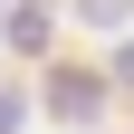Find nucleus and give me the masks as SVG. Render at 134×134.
Listing matches in <instances>:
<instances>
[{
	"label": "nucleus",
	"instance_id": "nucleus-1",
	"mask_svg": "<svg viewBox=\"0 0 134 134\" xmlns=\"http://www.w3.org/2000/svg\"><path fill=\"white\" fill-rule=\"evenodd\" d=\"M48 115L86 134L96 115H105V77H77V67H48Z\"/></svg>",
	"mask_w": 134,
	"mask_h": 134
},
{
	"label": "nucleus",
	"instance_id": "nucleus-2",
	"mask_svg": "<svg viewBox=\"0 0 134 134\" xmlns=\"http://www.w3.org/2000/svg\"><path fill=\"white\" fill-rule=\"evenodd\" d=\"M10 48H48V10H29V0H10Z\"/></svg>",
	"mask_w": 134,
	"mask_h": 134
},
{
	"label": "nucleus",
	"instance_id": "nucleus-3",
	"mask_svg": "<svg viewBox=\"0 0 134 134\" xmlns=\"http://www.w3.org/2000/svg\"><path fill=\"white\" fill-rule=\"evenodd\" d=\"M77 10H86L96 29H125V19H134V0H77Z\"/></svg>",
	"mask_w": 134,
	"mask_h": 134
},
{
	"label": "nucleus",
	"instance_id": "nucleus-4",
	"mask_svg": "<svg viewBox=\"0 0 134 134\" xmlns=\"http://www.w3.org/2000/svg\"><path fill=\"white\" fill-rule=\"evenodd\" d=\"M0 134H29V96L19 86H0Z\"/></svg>",
	"mask_w": 134,
	"mask_h": 134
},
{
	"label": "nucleus",
	"instance_id": "nucleus-5",
	"mask_svg": "<svg viewBox=\"0 0 134 134\" xmlns=\"http://www.w3.org/2000/svg\"><path fill=\"white\" fill-rule=\"evenodd\" d=\"M115 77H125V86H134V29H125V48H115Z\"/></svg>",
	"mask_w": 134,
	"mask_h": 134
}]
</instances>
